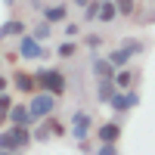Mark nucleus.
<instances>
[{
	"mask_svg": "<svg viewBox=\"0 0 155 155\" xmlns=\"http://www.w3.org/2000/svg\"><path fill=\"white\" fill-rule=\"evenodd\" d=\"M78 47H81V41L65 37V41L56 44V56H59V59H74V56H78Z\"/></svg>",
	"mask_w": 155,
	"mask_h": 155,
	"instance_id": "a211bd4d",
	"label": "nucleus"
},
{
	"mask_svg": "<svg viewBox=\"0 0 155 155\" xmlns=\"http://www.w3.org/2000/svg\"><path fill=\"white\" fill-rule=\"evenodd\" d=\"M118 19H121L118 3H115V0H99V16H96V22L99 25H115Z\"/></svg>",
	"mask_w": 155,
	"mask_h": 155,
	"instance_id": "ddd939ff",
	"label": "nucleus"
},
{
	"mask_svg": "<svg viewBox=\"0 0 155 155\" xmlns=\"http://www.w3.org/2000/svg\"><path fill=\"white\" fill-rule=\"evenodd\" d=\"M34 81H37V90H47L59 99L68 93V78L62 68H34Z\"/></svg>",
	"mask_w": 155,
	"mask_h": 155,
	"instance_id": "f03ea898",
	"label": "nucleus"
},
{
	"mask_svg": "<svg viewBox=\"0 0 155 155\" xmlns=\"http://www.w3.org/2000/svg\"><path fill=\"white\" fill-rule=\"evenodd\" d=\"M9 124H19V127H34V115L28 109V102H16L9 109Z\"/></svg>",
	"mask_w": 155,
	"mask_h": 155,
	"instance_id": "9b49d317",
	"label": "nucleus"
},
{
	"mask_svg": "<svg viewBox=\"0 0 155 155\" xmlns=\"http://www.w3.org/2000/svg\"><path fill=\"white\" fill-rule=\"evenodd\" d=\"M96 16H99V0H93V3H87V6L81 9V22H84V25L96 22Z\"/></svg>",
	"mask_w": 155,
	"mask_h": 155,
	"instance_id": "aec40b11",
	"label": "nucleus"
},
{
	"mask_svg": "<svg viewBox=\"0 0 155 155\" xmlns=\"http://www.w3.org/2000/svg\"><path fill=\"white\" fill-rule=\"evenodd\" d=\"M12 106H16V99H12V90H3V93H0V109L9 112Z\"/></svg>",
	"mask_w": 155,
	"mask_h": 155,
	"instance_id": "393cba45",
	"label": "nucleus"
},
{
	"mask_svg": "<svg viewBox=\"0 0 155 155\" xmlns=\"http://www.w3.org/2000/svg\"><path fill=\"white\" fill-rule=\"evenodd\" d=\"M118 50H121V53H127L130 59H137V56H143L146 50H149V44L143 41V37H121Z\"/></svg>",
	"mask_w": 155,
	"mask_h": 155,
	"instance_id": "f8f14e48",
	"label": "nucleus"
},
{
	"mask_svg": "<svg viewBox=\"0 0 155 155\" xmlns=\"http://www.w3.org/2000/svg\"><path fill=\"white\" fill-rule=\"evenodd\" d=\"M25 102H28V109H31V115H34V124H37V121L50 118V115H56L62 99L53 96V93H47V90H37V93H31Z\"/></svg>",
	"mask_w": 155,
	"mask_h": 155,
	"instance_id": "20e7f679",
	"label": "nucleus"
},
{
	"mask_svg": "<svg viewBox=\"0 0 155 155\" xmlns=\"http://www.w3.org/2000/svg\"><path fill=\"white\" fill-rule=\"evenodd\" d=\"M96 140H99V143H118V140H121V118L99 124L96 127Z\"/></svg>",
	"mask_w": 155,
	"mask_h": 155,
	"instance_id": "9d476101",
	"label": "nucleus"
},
{
	"mask_svg": "<svg viewBox=\"0 0 155 155\" xmlns=\"http://www.w3.org/2000/svg\"><path fill=\"white\" fill-rule=\"evenodd\" d=\"M90 71H93L96 81H102V78H115V71H118V68L112 65L109 56H93V65H90Z\"/></svg>",
	"mask_w": 155,
	"mask_h": 155,
	"instance_id": "4468645a",
	"label": "nucleus"
},
{
	"mask_svg": "<svg viewBox=\"0 0 155 155\" xmlns=\"http://www.w3.org/2000/svg\"><path fill=\"white\" fill-rule=\"evenodd\" d=\"M25 31H28V22H25V19H6L3 25H0V44H6V41H19Z\"/></svg>",
	"mask_w": 155,
	"mask_h": 155,
	"instance_id": "1a4fd4ad",
	"label": "nucleus"
},
{
	"mask_svg": "<svg viewBox=\"0 0 155 155\" xmlns=\"http://www.w3.org/2000/svg\"><path fill=\"white\" fill-rule=\"evenodd\" d=\"M6 65V59H3V44H0V68Z\"/></svg>",
	"mask_w": 155,
	"mask_h": 155,
	"instance_id": "c85d7f7f",
	"label": "nucleus"
},
{
	"mask_svg": "<svg viewBox=\"0 0 155 155\" xmlns=\"http://www.w3.org/2000/svg\"><path fill=\"white\" fill-rule=\"evenodd\" d=\"M93 155H121V152H118V143H99Z\"/></svg>",
	"mask_w": 155,
	"mask_h": 155,
	"instance_id": "b1692460",
	"label": "nucleus"
},
{
	"mask_svg": "<svg viewBox=\"0 0 155 155\" xmlns=\"http://www.w3.org/2000/svg\"><path fill=\"white\" fill-rule=\"evenodd\" d=\"M115 3H118L121 19H134L137 16V0H115Z\"/></svg>",
	"mask_w": 155,
	"mask_h": 155,
	"instance_id": "412c9836",
	"label": "nucleus"
},
{
	"mask_svg": "<svg viewBox=\"0 0 155 155\" xmlns=\"http://www.w3.org/2000/svg\"><path fill=\"white\" fill-rule=\"evenodd\" d=\"M53 31H56V25H50L44 16L31 22V34L37 37V41H53Z\"/></svg>",
	"mask_w": 155,
	"mask_h": 155,
	"instance_id": "dca6fc26",
	"label": "nucleus"
},
{
	"mask_svg": "<svg viewBox=\"0 0 155 155\" xmlns=\"http://www.w3.org/2000/svg\"><path fill=\"white\" fill-rule=\"evenodd\" d=\"M0 155H22V152H3V149H0Z\"/></svg>",
	"mask_w": 155,
	"mask_h": 155,
	"instance_id": "c756f323",
	"label": "nucleus"
},
{
	"mask_svg": "<svg viewBox=\"0 0 155 155\" xmlns=\"http://www.w3.org/2000/svg\"><path fill=\"white\" fill-rule=\"evenodd\" d=\"M149 3H155V0H149Z\"/></svg>",
	"mask_w": 155,
	"mask_h": 155,
	"instance_id": "2f4dec72",
	"label": "nucleus"
},
{
	"mask_svg": "<svg viewBox=\"0 0 155 155\" xmlns=\"http://www.w3.org/2000/svg\"><path fill=\"white\" fill-rule=\"evenodd\" d=\"M68 3H71V6H78V9H84L87 3H93V0H68Z\"/></svg>",
	"mask_w": 155,
	"mask_h": 155,
	"instance_id": "cd10ccee",
	"label": "nucleus"
},
{
	"mask_svg": "<svg viewBox=\"0 0 155 155\" xmlns=\"http://www.w3.org/2000/svg\"><path fill=\"white\" fill-rule=\"evenodd\" d=\"M90 130H93V115L90 112H84V109H74L71 115H68V137L74 140L81 149H90Z\"/></svg>",
	"mask_w": 155,
	"mask_h": 155,
	"instance_id": "7ed1b4c3",
	"label": "nucleus"
},
{
	"mask_svg": "<svg viewBox=\"0 0 155 155\" xmlns=\"http://www.w3.org/2000/svg\"><path fill=\"white\" fill-rule=\"evenodd\" d=\"M3 90H12V81H9V74L0 71V93H3Z\"/></svg>",
	"mask_w": 155,
	"mask_h": 155,
	"instance_id": "a878e982",
	"label": "nucleus"
},
{
	"mask_svg": "<svg viewBox=\"0 0 155 155\" xmlns=\"http://www.w3.org/2000/svg\"><path fill=\"white\" fill-rule=\"evenodd\" d=\"M44 121L50 124V130H53V137H65V134H68V127L62 124V121L56 118V115H50V118H44Z\"/></svg>",
	"mask_w": 155,
	"mask_h": 155,
	"instance_id": "4be33fe9",
	"label": "nucleus"
},
{
	"mask_svg": "<svg viewBox=\"0 0 155 155\" xmlns=\"http://www.w3.org/2000/svg\"><path fill=\"white\" fill-rule=\"evenodd\" d=\"M115 90H118L115 78H102V81H96V102H99V106H109V99L115 96Z\"/></svg>",
	"mask_w": 155,
	"mask_h": 155,
	"instance_id": "2eb2a0df",
	"label": "nucleus"
},
{
	"mask_svg": "<svg viewBox=\"0 0 155 155\" xmlns=\"http://www.w3.org/2000/svg\"><path fill=\"white\" fill-rule=\"evenodd\" d=\"M16 50H19L22 62H34V59L41 62V59H47V56H50V50L44 47V41H37L31 31H25L19 41H16Z\"/></svg>",
	"mask_w": 155,
	"mask_h": 155,
	"instance_id": "39448f33",
	"label": "nucleus"
},
{
	"mask_svg": "<svg viewBox=\"0 0 155 155\" xmlns=\"http://www.w3.org/2000/svg\"><path fill=\"white\" fill-rule=\"evenodd\" d=\"M34 143V134L31 127H19V124H6L0 130V149L3 152H25Z\"/></svg>",
	"mask_w": 155,
	"mask_h": 155,
	"instance_id": "f257e3e1",
	"label": "nucleus"
},
{
	"mask_svg": "<svg viewBox=\"0 0 155 155\" xmlns=\"http://www.w3.org/2000/svg\"><path fill=\"white\" fill-rule=\"evenodd\" d=\"M137 78H140V71H134L130 65H127V68H118V71H115V84H118V90H130V87L137 84Z\"/></svg>",
	"mask_w": 155,
	"mask_h": 155,
	"instance_id": "f3484780",
	"label": "nucleus"
},
{
	"mask_svg": "<svg viewBox=\"0 0 155 155\" xmlns=\"http://www.w3.org/2000/svg\"><path fill=\"white\" fill-rule=\"evenodd\" d=\"M9 81H12V90H16V93H22V96H31V93H37V81H34V71H25V68H12Z\"/></svg>",
	"mask_w": 155,
	"mask_h": 155,
	"instance_id": "0eeeda50",
	"label": "nucleus"
},
{
	"mask_svg": "<svg viewBox=\"0 0 155 155\" xmlns=\"http://www.w3.org/2000/svg\"><path fill=\"white\" fill-rule=\"evenodd\" d=\"M6 3H9V6H16V3H19V0H6Z\"/></svg>",
	"mask_w": 155,
	"mask_h": 155,
	"instance_id": "7c9ffc66",
	"label": "nucleus"
},
{
	"mask_svg": "<svg viewBox=\"0 0 155 155\" xmlns=\"http://www.w3.org/2000/svg\"><path fill=\"white\" fill-rule=\"evenodd\" d=\"M140 106V93L130 87V90H115V96L109 99V109L115 112V118H124L127 112H134Z\"/></svg>",
	"mask_w": 155,
	"mask_h": 155,
	"instance_id": "423d86ee",
	"label": "nucleus"
},
{
	"mask_svg": "<svg viewBox=\"0 0 155 155\" xmlns=\"http://www.w3.org/2000/svg\"><path fill=\"white\" fill-rule=\"evenodd\" d=\"M6 124H9V112H3V109H0V130H3Z\"/></svg>",
	"mask_w": 155,
	"mask_h": 155,
	"instance_id": "bb28decb",
	"label": "nucleus"
},
{
	"mask_svg": "<svg viewBox=\"0 0 155 155\" xmlns=\"http://www.w3.org/2000/svg\"><path fill=\"white\" fill-rule=\"evenodd\" d=\"M81 25L84 22H62V34H65V37H78V34H81Z\"/></svg>",
	"mask_w": 155,
	"mask_h": 155,
	"instance_id": "5701e85b",
	"label": "nucleus"
},
{
	"mask_svg": "<svg viewBox=\"0 0 155 155\" xmlns=\"http://www.w3.org/2000/svg\"><path fill=\"white\" fill-rule=\"evenodd\" d=\"M81 47H84V50H90V53H99V50L106 47V34L90 31V34H84V37H81Z\"/></svg>",
	"mask_w": 155,
	"mask_h": 155,
	"instance_id": "6ab92c4d",
	"label": "nucleus"
},
{
	"mask_svg": "<svg viewBox=\"0 0 155 155\" xmlns=\"http://www.w3.org/2000/svg\"><path fill=\"white\" fill-rule=\"evenodd\" d=\"M68 12H71V3H68V0H53V3L44 6L41 16H44L50 25H56V28H59L62 22H68Z\"/></svg>",
	"mask_w": 155,
	"mask_h": 155,
	"instance_id": "6e6552de",
	"label": "nucleus"
}]
</instances>
